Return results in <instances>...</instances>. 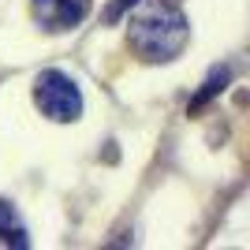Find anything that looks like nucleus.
<instances>
[{
	"instance_id": "1",
	"label": "nucleus",
	"mask_w": 250,
	"mask_h": 250,
	"mask_svg": "<svg viewBox=\"0 0 250 250\" xmlns=\"http://www.w3.org/2000/svg\"><path fill=\"white\" fill-rule=\"evenodd\" d=\"M131 49L149 63H168L176 60L183 45L190 38V26L183 19V11L168 0H142L138 11L131 15Z\"/></svg>"
},
{
	"instance_id": "2",
	"label": "nucleus",
	"mask_w": 250,
	"mask_h": 250,
	"mask_svg": "<svg viewBox=\"0 0 250 250\" xmlns=\"http://www.w3.org/2000/svg\"><path fill=\"white\" fill-rule=\"evenodd\" d=\"M34 104L42 108V116L56 120V124H71L83 116V94L75 79H67L63 71H42L34 79Z\"/></svg>"
},
{
	"instance_id": "3",
	"label": "nucleus",
	"mask_w": 250,
	"mask_h": 250,
	"mask_svg": "<svg viewBox=\"0 0 250 250\" xmlns=\"http://www.w3.org/2000/svg\"><path fill=\"white\" fill-rule=\"evenodd\" d=\"M90 8H94V0H34L30 4L38 26L49 30V34L75 30V26L90 15Z\"/></svg>"
},
{
	"instance_id": "4",
	"label": "nucleus",
	"mask_w": 250,
	"mask_h": 250,
	"mask_svg": "<svg viewBox=\"0 0 250 250\" xmlns=\"http://www.w3.org/2000/svg\"><path fill=\"white\" fill-rule=\"evenodd\" d=\"M0 243H8V247H26V228H22L19 213H15L8 202H0Z\"/></svg>"
},
{
	"instance_id": "5",
	"label": "nucleus",
	"mask_w": 250,
	"mask_h": 250,
	"mask_svg": "<svg viewBox=\"0 0 250 250\" xmlns=\"http://www.w3.org/2000/svg\"><path fill=\"white\" fill-rule=\"evenodd\" d=\"M224 83H228V67H224V71H213V75H209V83H206V90H202V94L194 97V101H190V104H194V108H198V104H206L209 97L217 94V90H224Z\"/></svg>"
},
{
	"instance_id": "6",
	"label": "nucleus",
	"mask_w": 250,
	"mask_h": 250,
	"mask_svg": "<svg viewBox=\"0 0 250 250\" xmlns=\"http://www.w3.org/2000/svg\"><path fill=\"white\" fill-rule=\"evenodd\" d=\"M131 4H138V0H116L112 8L104 11V19H116V15H120V11H127V8H131Z\"/></svg>"
}]
</instances>
